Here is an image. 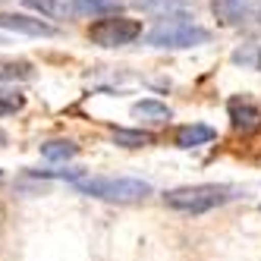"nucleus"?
Wrapping results in <instances>:
<instances>
[{"instance_id": "1", "label": "nucleus", "mask_w": 261, "mask_h": 261, "mask_svg": "<svg viewBox=\"0 0 261 261\" xmlns=\"http://www.w3.org/2000/svg\"><path fill=\"white\" fill-rule=\"evenodd\" d=\"M145 41L151 47H167V50H182V47H198L211 41V32L195 22L192 13H167L164 19L145 35Z\"/></svg>"}, {"instance_id": "9", "label": "nucleus", "mask_w": 261, "mask_h": 261, "mask_svg": "<svg viewBox=\"0 0 261 261\" xmlns=\"http://www.w3.org/2000/svg\"><path fill=\"white\" fill-rule=\"evenodd\" d=\"M25 7L41 10L50 19H72V16H79L76 0H25Z\"/></svg>"}, {"instance_id": "17", "label": "nucleus", "mask_w": 261, "mask_h": 261, "mask_svg": "<svg viewBox=\"0 0 261 261\" xmlns=\"http://www.w3.org/2000/svg\"><path fill=\"white\" fill-rule=\"evenodd\" d=\"M19 107H22L19 98H13V101H4V98H0V117H4V114H13V110H19Z\"/></svg>"}, {"instance_id": "14", "label": "nucleus", "mask_w": 261, "mask_h": 261, "mask_svg": "<svg viewBox=\"0 0 261 261\" xmlns=\"http://www.w3.org/2000/svg\"><path fill=\"white\" fill-rule=\"evenodd\" d=\"M114 142L123 148H145L154 142V136L145 133V129H114Z\"/></svg>"}, {"instance_id": "5", "label": "nucleus", "mask_w": 261, "mask_h": 261, "mask_svg": "<svg viewBox=\"0 0 261 261\" xmlns=\"http://www.w3.org/2000/svg\"><path fill=\"white\" fill-rule=\"evenodd\" d=\"M258 10H261V0H211L214 19H217L220 25H227V29L255 19Z\"/></svg>"}, {"instance_id": "10", "label": "nucleus", "mask_w": 261, "mask_h": 261, "mask_svg": "<svg viewBox=\"0 0 261 261\" xmlns=\"http://www.w3.org/2000/svg\"><path fill=\"white\" fill-rule=\"evenodd\" d=\"M133 117H139V120H145V123H154V126H158V123H167L173 114H170V107H167V104L148 98V101H136V104H133Z\"/></svg>"}, {"instance_id": "15", "label": "nucleus", "mask_w": 261, "mask_h": 261, "mask_svg": "<svg viewBox=\"0 0 261 261\" xmlns=\"http://www.w3.org/2000/svg\"><path fill=\"white\" fill-rule=\"evenodd\" d=\"M32 79V66L25 60H0V82H22Z\"/></svg>"}, {"instance_id": "18", "label": "nucleus", "mask_w": 261, "mask_h": 261, "mask_svg": "<svg viewBox=\"0 0 261 261\" xmlns=\"http://www.w3.org/2000/svg\"><path fill=\"white\" fill-rule=\"evenodd\" d=\"M255 19H258V22H261V10H258V16H255Z\"/></svg>"}, {"instance_id": "16", "label": "nucleus", "mask_w": 261, "mask_h": 261, "mask_svg": "<svg viewBox=\"0 0 261 261\" xmlns=\"http://www.w3.org/2000/svg\"><path fill=\"white\" fill-rule=\"evenodd\" d=\"M41 154H44L47 161H69V158L79 154V145H72V142H66V139H57V142L41 145Z\"/></svg>"}, {"instance_id": "4", "label": "nucleus", "mask_w": 261, "mask_h": 261, "mask_svg": "<svg viewBox=\"0 0 261 261\" xmlns=\"http://www.w3.org/2000/svg\"><path fill=\"white\" fill-rule=\"evenodd\" d=\"M136 38H142V22L129 19V16H98V22H91L88 29V41L98 47H126Z\"/></svg>"}, {"instance_id": "8", "label": "nucleus", "mask_w": 261, "mask_h": 261, "mask_svg": "<svg viewBox=\"0 0 261 261\" xmlns=\"http://www.w3.org/2000/svg\"><path fill=\"white\" fill-rule=\"evenodd\" d=\"M214 139H217V133L211 126H204V123H186V126L176 129V136H173L176 148H198V145H208Z\"/></svg>"}, {"instance_id": "13", "label": "nucleus", "mask_w": 261, "mask_h": 261, "mask_svg": "<svg viewBox=\"0 0 261 261\" xmlns=\"http://www.w3.org/2000/svg\"><path fill=\"white\" fill-rule=\"evenodd\" d=\"M233 63L246 69H261V41H246L233 50Z\"/></svg>"}, {"instance_id": "19", "label": "nucleus", "mask_w": 261, "mask_h": 261, "mask_svg": "<svg viewBox=\"0 0 261 261\" xmlns=\"http://www.w3.org/2000/svg\"><path fill=\"white\" fill-rule=\"evenodd\" d=\"M0 179H4V170H0Z\"/></svg>"}, {"instance_id": "6", "label": "nucleus", "mask_w": 261, "mask_h": 261, "mask_svg": "<svg viewBox=\"0 0 261 261\" xmlns=\"http://www.w3.org/2000/svg\"><path fill=\"white\" fill-rule=\"evenodd\" d=\"M227 114H230L233 129H236V133H242V136L258 133V129H261V107H258L252 98H242V95L230 98Z\"/></svg>"}, {"instance_id": "11", "label": "nucleus", "mask_w": 261, "mask_h": 261, "mask_svg": "<svg viewBox=\"0 0 261 261\" xmlns=\"http://www.w3.org/2000/svg\"><path fill=\"white\" fill-rule=\"evenodd\" d=\"M195 0H136V7L142 13H154V16H167V13H179L189 10Z\"/></svg>"}, {"instance_id": "7", "label": "nucleus", "mask_w": 261, "mask_h": 261, "mask_svg": "<svg viewBox=\"0 0 261 261\" xmlns=\"http://www.w3.org/2000/svg\"><path fill=\"white\" fill-rule=\"evenodd\" d=\"M0 29L32 35V38H54V35H57L54 25H47L41 19H32V16H25V13H0Z\"/></svg>"}, {"instance_id": "2", "label": "nucleus", "mask_w": 261, "mask_h": 261, "mask_svg": "<svg viewBox=\"0 0 261 261\" xmlns=\"http://www.w3.org/2000/svg\"><path fill=\"white\" fill-rule=\"evenodd\" d=\"M239 192L230 189V186H182V189H170L164 195V201L170 204L173 211H186V214H204L214 211L220 204L233 201Z\"/></svg>"}, {"instance_id": "3", "label": "nucleus", "mask_w": 261, "mask_h": 261, "mask_svg": "<svg viewBox=\"0 0 261 261\" xmlns=\"http://www.w3.org/2000/svg\"><path fill=\"white\" fill-rule=\"evenodd\" d=\"M76 189L85 192V195H95V198H104V201H120V204H129V201H142L151 195V186L145 179H133V176H95V179H76Z\"/></svg>"}, {"instance_id": "12", "label": "nucleus", "mask_w": 261, "mask_h": 261, "mask_svg": "<svg viewBox=\"0 0 261 261\" xmlns=\"http://www.w3.org/2000/svg\"><path fill=\"white\" fill-rule=\"evenodd\" d=\"M79 16H114L123 10V0H76Z\"/></svg>"}]
</instances>
